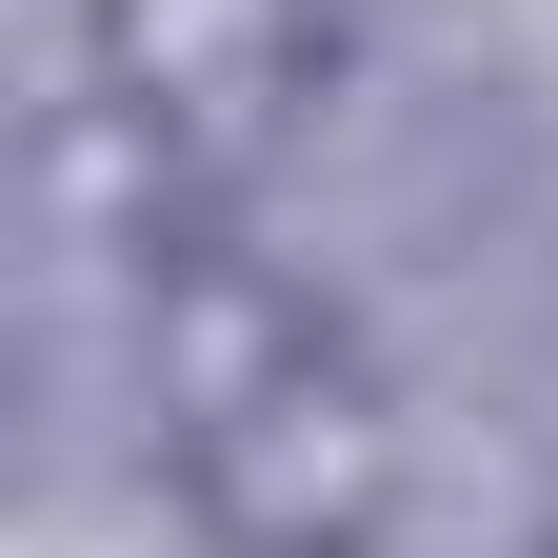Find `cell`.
I'll return each instance as SVG.
<instances>
[{
  "mask_svg": "<svg viewBox=\"0 0 558 558\" xmlns=\"http://www.w3.org/2000/svg\"><path fill=\"white\" fill-rule=\"evenodd\" d=\"M160 459H180L199 558H379L399 499H418V418H399V379L360 360V339L279 360L259 399H220V418L160 439Z\"/></svg>",
  "mask_w": 558,
  "mask_h": 558,
  "instance_id": "6da1fadb",
  "label": "cell"
},
{
  "mask_svg": "<svg viewBox=\"0 0 558 558\" xmlns=\"http://www.w3.org/2000/svg\"><path fill=\"white\" fill-rule=\"evenodd\" d=\"M319 81H339V0H81V120L160 199L279 160Z\"/></svg>",
  "mask_w": 558,
  "mask_h": 558,
  "instance_id": "7a4b0ae2",
  "label": "cell"
},
{
  "mask_svg": "<svg viewBox=\"0 0 558 558\" xmlns=\"http://www.w3.org/2000/svg\"><path fill=\"white\" fill-rule=\"evenodd\" d=\"M319 300H300V279H279V259H240V240H140V399H160V439H199V418H220V399H259L279 360H319Z\"/></svg>",
  "mask_w": 558,
  "mask_h": 558,
  "instance_id": "3957f363",
  "label": "cell"
},
{
  "mask_svg": "<svg viewBox=\"0 0 558 558\" xmlns=\"http://www.w3.org/2000/svg\"><path fill=\"white\" fill-rule=\"evenodd\" d=\"M519 558H558V499H538V538H519Z\"/></svg>",
  "mask_w": 558,
  "mask_h": 558,
  "instance_id": "277c9868",
  "label": "cell"
}]
</instances>
